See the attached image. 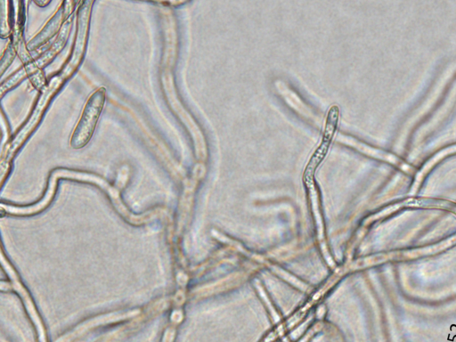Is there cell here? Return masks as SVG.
<instances>
[{"label":"cell","instance_id":"obj_1","mask_svg":"<svg viewBox=\"0 0 456 342\" xmlns=\"http://www.w3.org/2000/svg\"><path fill=\"white\" fill-rule=\"evenodd\" d=\"M75 72L70 68L64 66L59 74L50 78L46 85L42 88L37 102L28 121L20 127L16 134L12 138L4 147L3 152L4 161H9L24 143L27 138L37 127L53 95L61 88V85Z\"/></svg>","mask_w":456,"mask_h":342},{"label":"cell","instance_id":"obj_9","mask_svg":"<svg viewBox=\"0 0 456 342\" xmlns=\"http://www.w3.org/2000/svg\"><path fill=\"white\" fill-rule=\"evenodd\" d=\"M14 54H15V47H14V45L12 46V44H10L8 45L7 49L5 50V52L2 57V60H1L2 74L4 72L5 68L8 67L10 65V63L12 62V61L14 57Z\"/></svg>","mask_w":456,"mask_h":342},{"label":"cell","instance_id":"obj_2","mask_svg":"<svg viewBox=\"0 0 456 342\" xmlns=\"http://www.w3.org/2000/svg\"><path fill=\"white\" fill-rule=\"evenodd\" d=\"M105 88L96 89L88 98L70 138L73 149L84 147L91 139L105 102Z\"/></svg>","mask_w":456,"mask_h":342},{"label":"cell","instance_id":"obj_4","mask_svg":"<svg viewBox=\"0 0 456 342\" xmlns=\"http://www.w3.org/2000/svg\"><path fill=\"white\" fill-rule=\"evenodd\" d=\"M456 245V233L438 242L419 248L395 249L373 256L367 265H379L381 263H396L415 260L421 257L434 256L445 251Z\"/></svg>","mask_w":456,"mask_h":342},{"label":"cell","instance_id":"obj_5","mask_svg":"<svg viewBox=\"0 0 456 342\" xmlns=\"http://www.w3.org/2000/svg\"><path fill=\"white\" fill-rule=\"evenodd\" d=\"M93 4L94 2L92 1L81 2L77 11V25L75 45L69 60L67 62L68 65L71 66L75 69L79 66L86 51L90 13Z\"/></svg>","mask_w":456,"mask_h":342},{"label":"cell","instance_id":"obj_6","mask_svg":"<svg viewBox=\"0 0 456 342\" xmlns=\"http://www.w3.org/2000/svg\"><path fill=\"white\" fill-rule=\"evenodd\" d=\"M75 7V2H62L59 10L48 20L43 29L33 37L27 45L28 49L33 51L42 45L45 44L57 31L61 28L67 18L72 13Z\"/></svg>","mask_w":456,"mask_h":342},{"label":"cell","instance_id":"obj_10","mask_svg":"<svg viewBox=\"0 0 456 342\" xmlns=\"http://www.w3.org/2000/svg\"><path fill=\"white\" fill-rule=\"evenodd\" d=\"M37 4L40 5V6H45L47 4H49L50 2L49 1H45V2H39V1H37L35 2Z\"/></svg>","mask_w":456,"mask_h":342},{"label":"cell","instance_id":"obj_7","mask_svg":"<svg viewBox=\"0 0 456 342\" xmlns=\"http://www.w3.org/2000/svg\"><path fill=\"white\" fill-rule=\"evenodd\" d=\"M401 208H436L449 211L456 216V203L438 199H407L400 202L397 206L392 207L393 210H398Z\"/></svg>","mask_w":456,"mask_h":342},{"label":"cell","instance_id":"obj_8","mask_svg":"<svg viewBox=\"0 0 456 342\" xmlns=\"http://www.w3.org/2000/svg\"><path fill=\"white\" fill-rule=\"evenodd\" d=\"M456 151V145L451 146L447 149H444L443 151L438 152L434 158H432L428 162L426 163L422 170L416 176V181L414 183V187H417L418 184L420 183L422 177L425 175V174L429 170L435 163H436L438 160H440L444 156L455 152Z\"/></svg>","mask_w":456,"mask_h":342},{"label":"cell","instance_id":"obj_3","mask_svg":"<svg viewBox=\"0 0 456 342\" xmlns=\"http://www.w3.org/2000/svg\"><path fill=\"white\" fill-rule=\"evenodd\" d=\"M71 26V19H68L63 26L61 27L58 37L53 42L49 49H47L43 54H41L35 61L28 62L22 69L18 70L15 74L12 75L7 80H5L1 86L2 95L12 87L20 83L28 76L36 75L40 72V69L45 67L49 61H51L54 56L62 49L65 45Z\"/></svg>","mask_w":456,"mask_h":342}]
</instances>
